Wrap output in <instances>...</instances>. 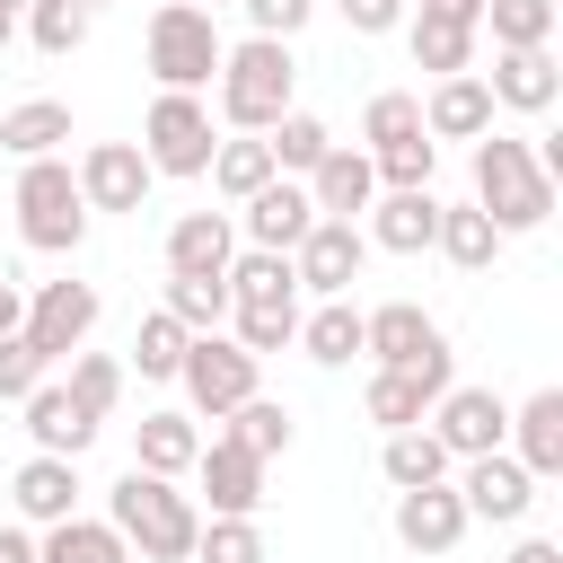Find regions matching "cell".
I'll list each match as a JSON object with an SVG mask.
<instances>
[{
    "instance_id": "cell-26",
    "label": "cell",
    "mask_w": 563,
    "mask_h": 563,
    "mask_svg": "<svg viewBox=\"0 0 563 563\" xmlns=\"http://www.w3.org/2000/svg\"><path fill=\"white\" fill-rule=\"evenodd\" d=\"M62 141H70V106L62 97H26V106L0 114V150L9 158H62Z\"/></svg>"
},
{
    "instance_id": "cell-47",
    "label": "cell",
    "mask_w": 563,
    "mask_h": 563,
    "mask_svg": "<svg viewBox=\"0 0 563 563\" xmlns=\"http://www.w3.org/2000/svg\"><path fill=\"white\" fill-rule=\"evenodd\" d=\"M334 9H343L352 35H396L405 26V0H334Z\"/></svg>"
},
{
    "instance_id": "cell-3",
    "label": "cell",
    "mask_w": 563,
    "mask_h": 563,
    "mask_svg": "<svg viewBox=\"0 0 563 563\" xmlns=\"http://www.w3.org/2000/svg\"><path fill=\"white\" fill-rule=\"evenodd\" d=\"M475 211H484L501 238H528V229L554 220V176L537 167L528 141H510V132H484V141H475Z\"/></svg>"
},
{
    "instance_id": "cell-14",
    "label": "cell",
    "mask_w": 563,
    "mask_h": 563,
    "mask_svg": "<svg viewBox=\"0 0 563 563\" xmlns=\"http://www.w3.org/2000/svg\"><path fill=\"white\" fill-rule=\"evenodd\" d=\"M238 220H246V246L290 255V246L317 229V202H308V185H299V176H273L264 194H246V202H238Z\"/></svg>"
},
{
    "instance_id": "cell-5",
    "label": "cell",
    "mask_w": 563,
    "mask_h": 563,
    "mask_svg": "<svg viewBox=\"0 0 563 563\" xmlns=\"http://www.w3.org/2000/svg\"><path fill=\"white\" fill-rule=\"evenodd\" d=\"M18 238H26L35 255H79L88 202H79L70 158H26V167H18Z\"/></svg>"
},
{
    "instance_id": "cell-27",
    "label": "cell",
    "mask_w": 563,
    "mask_h": 563,
    "mask_svg": "<svg viewBox=\"0 0 563 563\" xmlns=\"http://www.w3.org/2000/svg\"><path fill=\"white\" fill-rule=\"evenodd\" d=\"M229 308H299V282H290V255H264V246H246V255H229Z\"/></svg>"
},
{
    "instance_id": "cell-22",
    "label": "cell",
    "mask_w": 563,
    "mask_h": 563,
    "mask_svg": "<svg viewBox=\"0 0 563 563\" xmlns=\"http://www.w3.org/2000/svg\"><path fill=\"white\" fill-rule=\"evenodd\" d=\"M431 229H440V194L431 185H413V194H378L369 202V246H387V255H422L431 246Z\"/></svg>"
},
{
    "instance_id": "cell-34",
    "label": "cell",
    "mask_w": 563,
    "mask_h": 563,
    "mask_svg": "<svg viewBox=\"0 0 563 563\" xmlns=\"http://www.w3.org/2000/svg\"><path fill=\"white\" fill-rule=\"evenodd\" d=\"M264 150H273V176H299V185H308V167L334 150V132H325L317 114H299V106H290V114L264 132Z\"/></svg>"
},
{
    "instance_id": "cell-15",
    "label": "cell",
    "mask_w": 563,
    "mask_h": 563,
    "mask_svg": "<svg viewBox=\"0 0 563 563\" xmlns=\"http://www.w3.org/2000/svg\"><path fill=\"white\" fill-rule=\"evenodd\" d=\"M194 475H202L211 519H255V510H264V457H246L238 440H202Z\"/></svg>"
},
{
    "instance_id": "cell-38",
    "label": "cell",
    "mask_w": 563,
    "mask_h": 563,
    "mask_svg": "<svg viewBox=\"0 0 563 563\" xmlns=\"http://www.w3.org/2000/svg\"><path fill=\"white\" fill-rule=\"evenodd\" d=\"M62 387H70V405H79L88 422H106L114 396H123V361H114V352H70V378H62Z\"/></svg>"
},
{
    "instance_id": "cell-1",
    "label": "cell",
    "mask_w": 563,
    "mask_h": 563,
    "mask_svg": "<svg viewBox=\"0 0 563 563\" xmlns=\"http://www.w3.org/2000/svg\"><path fill=\"white\" fill-rule=\"evenodd\" d=\"M106 528L141 554V563H194V537H202V510H194V493H176L167 475H123L114 493H106Z\"/></svg>"
},
{
    "instance_id": "cell-18",
    "label": "cell",
    "mask_w": 563,
    "mask_h": 563,
    "mask_svg": "<svg viewBox=\"0 0 563 563\" xmlns=\"http://www.w3.org/2000/svg\"><path fill=\"white\" fill-rule=\"evenodd\" d=\"M466 528H475V519H466L457 484H422V493H396V545H405V554H449Z\"/></svg>"
},
{
    "instance_id": "cell-33",
    "label": "cell",
    "mask_w": 563,
    "mask_h": 563,
    "mask_svg": "<svg viewBox=\"0 0 563 563\" xmlns=\"http://www.w3.org/2000/svg\"><path fill=\"white\" fill-rule=\"evenodd\" d=\"M493 53H545L554 44V0H484Z\"/></svg>"
},
{
    "instance_id": "cell-10",
    "label": "cell",
    "mask_w": 563,
    "mask_h": 563,
    "mask_svg": "<svg viewBox=\"0 0 563 563\" xmlns=\"http://www.w3.org/2000/svg\"><path fill=\"white\" fill-rule=\"evenodd\" d=\"M422 422H431V440H440V449L466 466V457H493V449H501V431H510V405H501L493 387H449V396H440Z\"/></svg>"
},
{
    "instance_id": "cell-17",
    "label": "cell",
    "mask_w": 563,
    "mask_h": 563,
    "mask_svg": "<svg viewBox=\"0 0 563 563\" xmlns=\"http://www.w3.org/2000/svg\"><path fill=\"white\" fill-rule=\"evenodd\" d=\"M9 501H18V519L26 528H62V519H79V457H26L18 475H9Z\"/></svg>"
},
{
    "instance_id": "cell-20",
    "label": "cell",
    "mask_w": 563,
    "mask_h": 563,
    "mask_svg": "<svg viewBox=\"0 0 563 563\" xmlns=\"http://www.w3.org/2000/svg\"><path fill=\"white\" fill-rule=\"evenodd\" d=\"M308 202H317V220H352V211H369L378 202V167H369V150H325L317 167H308Z\"/></svg>"
},
{
    "instance_id": "cell-21",
    "label": "cell",
    "mask_w": 563,
    "mask_h": 563,
    "mask_svg": "<svg viewBox=\"0 0 563 563\" xmlns=\"http://www.w3.org/2000/svg\"><path fill=\"white\" fill-rule=\"evenodd\" d=\"M501 440H510V457H519L537 484H554V475H563V387H537V396L510 413Z\"/></svg>"
},
{
    "instance_id": "cell-28",
    "label": "cell",
    "mask_w": 563,
    "mask_h": 563,
    "mask_svg": "<svg viewBox=\"0 0 563 563\" xmlns=\"http://www.w3.org/2000/svg\"><path fill=\"white\" fill-rule=\"evenodd\" d=\"M26 431H35V449H44V457H79V449L97 440V422H88V413L70 405V387H53V378L26 396Z\"/></svg>"
},
{
    "instance_id": "cell-52",
    "label": "cell",
    "mask_w": 563,
    "mask_h": 563,
    "mask_svg": "<svg viewBox=\"0 0 563 563\" xmlns=\"http://www.w3.org/2000/svg\"><path fill=\"white\" fill-rule=\"evenodd\" d=\"M9 35H18V18H9V9H0V53H9Z\"/></svg>"
},
{
    "instance_id": "cell-37",
    "label": "cell",
    "mask_w": 563,
    "mask_h": 563,
    "mask_svg": "<svg viewBox=\"0 0 563 563\" xmlns=\"http://www.w3.org/2000/svg\"><path fill=\"white\" fill-rule=\"evenodd\" d=\"M220 440H238L246 457H264V466H273V457L290 449V405H273V396H246V405L229 413V431H220Z\"/></svg>"
},
{
    "instance_id": "cell-53",
    "label": "cell",
    "mask_w": 563,
    "mask_h": 563,
    "mask_svg": "<svg viewBox=\"0 0 563 563\" xmlns=\"http://www.w3.org/2000/svg\"><path fill=\"white\" fill-rule=\"evenodd\" d=\"M0 9H9V18H26V9H35V0H0Z\"/></svg>"
},
{
    "instance_id": "cell-35",
    "label": "cell",
    "mask_w": 563,
    "mask_h": 563,
    "mask_svg": "<svg viewBox=\"0 0 563 563\" xmlns=\"http://www.w3.org/2000/svg\"><path fill=\"white\" fill-rule=\"evenodd\" d=\"M299 343H308L317 369H343V361L361 352V308H352V299H325L317 317H299Z\"/></svg>"
},
{
    "instance_id": "cell-50",
    "label": "cell",
    "mask_w": 563,
    "mask_h": 563,
    "mask_svg": "<svg viewBox=\"0 0 563 563\" xmlns=\"http://www.w3.org/2000/svg\"><path fill=\"white\" fill-rule=\"evenodd\" d=\"M510 563H563V545H554V537H519V545H510Z\"/></svg>"
},
{
    "instance_id": "cell-25",
    "label": "cell",
    "mask_w": 563,
    "mask_h": 563,
    "mask_svg": "<svg viewBox=\"0 0 563 563\" xmlns=\"http://www.w3.org/2000/svg\"><path fill=\"white\" fill-rule=\"evenodd\" d=\"M440 396H449V387H440V378H422V369H369V396H361V405H369V422H378V431H413Z\"/></svg>"
},
{
    "instance_id": "cell-51",
    "label": "cell",
    "mask_w": 563,
    "mask_h": 563,
    "mask_svg": "<svg viewBox=\"0 0 563 563\" xmlns=\"http://www.w3.org/2000/svg\"><path fill=\"white\" fill-rule=\"evenodd\" d=\"M0 563H35V528H0Z\"/></svg>"
},
{
    "instance_id": "cell-13",
    "label": "cell",
    "mask_w": 563,
    "mask_h": 563,
    "mask_svg": "<svg viewBox=\"0 0 563 563\" xmlns=\"http://www.w3.org/2000/svg\"><path fill=\"white\" fill-rule=\"evenodd\" d=\"M457 501H466V519H528L537 510V475L510 457V449H493V457H466V475H457Z\"/></svg>"
},
{
    "instance_id": "cell-6",
    "label": "cell",
    "mask_w": 563,
    "mask_h": 563,
    "mask_svg": "<svg viewBox=\"0 0 563 563\" xmlns=\"http://www.w3.org/2000/svg\"><path fill=\"white\" fill-rule=\"evenodd\" d=\"M211 150H220L211 106H202V97L158 88V97H150V114H141V158H150V176H211Z\"/></svg>"
},
{
    "instance_id": "cell-30",
    "label": "cell",
    "mask_w": 563,
    "mask_h": 563,
    "mask_svg": "<svg viewBox=\"0 0 563 563\" xmlns=\"http://www.w3.org/2000/svg\"><path fill=\"white\" fill-rule=\"evenodd\" d=\"M431 246H440L457 273H484V264L501 255V229H493L475 202H440V229H431Z\"/></svg>"
},
{
    "instance_id": "cell-16",
    "label": "cell",
    "mask_w": 563,
    "mask_h": 563,
    "mask_svg": "<svg viewBox=\"0 0 563 563\" xmlns=\"http://www.w3.org/2000/svg\"><path fill=\"white\" fill-rule=\"evenodd\" d=\"M238 255V220L229 211H185L167 229V282H220Z\"/></svg>"
},
{
    "instance_id": "cell-49",
    "label": "cell",
    "mask_w": 563,
    "mask_h": 563,
    "mask_svg": "<svg viewBox=\"0 0 563 563\" xmlns=\"http://www.w3.org/2000/svg\"><path fill=\"white\" fill-rule=\"evenodd\" d=\"M18 325H26V290H18V282H0V334H18Z\"/></svg>"
},
{
    "instance_id": "cell-31",
    "label": "cell",
    "mask_w": 563,
    "mask_h": 563,
    "mask_svg": "<svg viewBox=\"0 0 563 563\" xmlns=\"http://www.w3.org/2000/svg\"><path fill=\"white\" fill-rule=\"evenodd\" d=\"M378 466H387V484H396V493H422V484H449V466H457V457H449V449L413 422V431H387Z\"/></svg>"
},
{
    "instance_id": "cell-12",
    "label": "cell",
    "mask_w": 563,
    "mask_h": 563,
    "mask_svg": "<svg viewBox=\"0 0 563 563\" xmlns=\"http://www.w3.org/2000/svg\"><path fill=\"white\" fill-rule=\"evenodd\" d=\"M88 325H97V290L88 282H44L35 299H26V343L44 352V361H62V352H79L88 343Z\"/></svg>"
},
{
    "instance_id": "cell-24",
    "label": "cell",
    "mask_w": 563,
    "mask_h": 563,
    "mask_svg": "<svg viewBox=\"0 0 563 563\" xmlns=\"http://www.w3.org/2000/svg\"><path fill=\"white\" fill-rule=\"evenodd\" d=\"M194 457H202V431H194V413H141V431H132V466L141 475H194Z\"/></svg>"
},
{
    "instance_id": "cell-11",
    "label": "cell",
    "mask_w": 563,
    "mask_h": 563,
    "mask_svg": "<svg viewBox=\"0 0 563 563\" xmlns=\"http://www.w3.org/2000/svg\"><path fill=\"white\" fill-rule=\"evenodd\" d=\"M70 176H79V202H88V211H141V202H150V158H141V141H97Z\"/></svg>"
},
{
    "instance_id": "cell-55",
    "label": "cell",
    "mask_w": 563,
    "mask_h": 563,
    "mask_svg": "<svg viewBox=\"0 0 563 563\" xmlns=\"http://www.w3.org/2000/svg\"><path fill=\"white\" fill-rule=\"evenodd\" d=\"M79 9H88V18H97V9H106V0H79Z\"/></svg>"
},
{
    "instance_id": "cell-36",
    "label": "cell",
    "mask_w": 563,
    "mask_h": 563,
    "mask_svg": "<svg viewBox=\"0 0 563 563\" xmlns=\"http://www.w3.org/2000/svg\"><path fill=\"white\" fill-rule=\"evenodd\" d=\"M211 185H220L229 202H246V194H264V185H273V150H264L255 132H238V141H220V150H211Z\"/></svg>"
},
{
    "instance_id": "cell-4",
    "label": "cell",
    "mask_w": 563,
    "mask_h": 563,
    "mask_svg": "<svg viewBox=\"0 0 563 563\" xmlns=\"http://www.w3.org/2000/svg\"><path fill=\"white\" fill-rule=\"evenodd\" d=\"M150 70H158V88H176V97H202L211 79H220V26H211V9H194V0H167V9H150Z\"/></svg>"
},
{
    "instance_id": "cell-7",
    "label": "cell",
    "mask_w": 563,
    "mask_h": 563,
    "mask_svg": "<svg viewBox=\"0 0 563 563\" xmlns=\"http://www.w3.org/2000/svg\"><path fill=\"white\" fill-rule=\"evenodd\" d=\"M361 352H369L378 369H422V378L457 387V378H449V334H440V317H431V308H413V299L361 308Z\"/></svg>"
},
{
    "instance_id": "cell-43",
    "label": "cell",
    "mask_w": 563,
    "mask_h": 563,
    "mask_svg": "<svg viewBox=\"0 0 563 563\" xmlns=\"http://www.w3.org/2000/svg\"><path fill=\"white\" fill-rule=\"evenodd\" d=\"M185 325L158 308V317H141V334H132V361H141V378H176V361H185Z\"/></svg>"
},
{
    "instance_id": "cell-23",
    "label": "cell",
    "mask_w": 563,
    "mask_h": 563,
    "mask_svg": "<svg viewBox=\"0 0 563 563\" xmlns=\"http://www.w3.org/2000/svg\"><path fill=\"white\" fill-rule=\"evenodd\" d=\"M493 106H510V114H545L554 97H563V70H554V53H493Z\"/></svg>"
},
{
    "instance_id": "cell-32",
    "label": "cell",
    "mask_w": 563,
    "mask_h": 563,
    "mask_svg": "<svg viewBox=\"0 0 563 563\" xmlns=\"http://www.w3.org/2000/svg\"><path fill=\"white\" fill-rule=\"evenodd\" d=\"M35 563H132V545L106 519H62V528L35 537Z\"/></svg>"
},
{
    "instance_id": "cell-2",
    "label": "cell",
    "mask_w": 563,
    "mask_h": 563,
    "mask_svg": "<svg viewBox=\"0 0 563 563\" xmlns=\"http://www.w3.org/2000/svg\"><path fill=\"white\" fill-rule=\"evenodd\" d=\"M220 114L211 123H229V132H273L282 114H290V88H299V62H290V44H273V35H246V44H229L220 53Z\"/></svg>"
},
{
    "instance_id": "cell-44",
    "label": "cell",
    "mask_w": 563,
    "mask_h": 563,
    "mask_svg": "<svg viewBox=\"0 0 563 563\" xmlns=\"http://www.w3.org/2000/svg\"><path fill=\"white\" fill-rule=\"evenodd\" d=\"M194 563H264V528L255 519H202Z\"/></svg>"
},
{
    "instance_id": "cell-40",
    "label": "cell",
    "mask_w": 563,
    "mask_h": 563,
    "mask_svg": "<svg viewBox=\"0 0 563 563\" xmlns=\"http://www.w3.org/2000/svg\"><path fill=\"white\" fill-rule=\"evenodd\" d=\"M413 132H422V97L378 88V97H369V114H361V141H369V150H396V141H413Z\"/></svg>"
},
{
    "instance_id": "cell-19",
    "label": "cell",
    "mask_w": 563,
    "mask_h": 563,
    "mask_svg": "<svg viewBox=\"0 0 563 563\" xmlns=\"http://www.w3.org/2000/svg\"><path fill=\"white\" fill-rule=\"evenodd\" d=\"M493 88H484V70H457V79H431V97H422V132L431 141H484L493 132Z\"/></svg>"
},
{
    "instance_id": "cell-48",
    "label": "cell",
    "mask_w": 563,
    "mask_h": 563,
    "mask_svg": "<svg viewBox=\"0 0 563 563\" xmlns=\"http://www.w3.org/2000/svg\"><path fill=\"white\" fill-rule=\"evenodd\" d=\"M413 18H457V26H484V0H405Z\"/></svg>"
},
{
    "instance_id": "cell-42",
    "label": "cell",
    "mask_w": 563,
    "mask_h": 563,
    "mask_svg": "<svg viewBox=\"0 0 563 563\" xmlns=\"http://www.w3.org/2000/svg\"><path fill=\"white\" fill-rule=\"evenodd\" d=\"M229 325H238L229 343H238V352H255V361H264V352H282V343H299V308H229Z\"/></svg>"
},
{
    "instance_id": "cell-45",
    "label": "cell",
    "mask_w": 563,
    "mask_h": 563,
    "mask_svg": "<svg viewBox=\"0 0 563 563\" xmlns=\"http://www.w3.org/2000/svg\"><path fill=\"white\" fill-rule=\"evenodd\" d=\"M44 369H53V361H44L26 334H0V396H9V405H26V396L44 387Z\"/></svg>"
},
{
    "instance_id": "cell-29",
    "label": "cell",
    "mask_w": 563,
    "mask_h": 563,
    "mask_svg": "<svg viewBox=\"0 0 563 563\" xmlns=\"http://www.w3.org/2000/svg\"><path fill=\"white\" fill-rule=\"evenodd\" d=\"M405 44H413V70H431V79L475 70V26H457V18H405Z\"/></svg>"
},
{
    "instance_id": "cell-46",
    "label": "cell",
    "mask_w": 563,
    "mask_h": 563,
    "mask_svg": "<svg viewBox=\"0 0 563 563\" xmlns=\"http://www.w3.org/2000/svg\"><path fill=\"white\" fill-rule=\"evenodd\" d=\"M238 9H246V26H255V35L290 44V35L308 26V9H317V0H238Z\"/></svg>"
},
{
    "instance_id": "cell-39",
    "label": "cell",
    "mask_w": 563,
    "mask_h": 563,
    "mask_svg": "<svg viewBox=\"0 0 563 563\" xmlns=\"http://www.w3.org/2000/svg\"><path fill=\"white\" fill-rule=\"evenodd\" d=\"M88 26H97V18H88L79 0H35V9H26V35H35V53H53V62H62V53H79V44H88Z\"/></svg>"
},
{
    "instance_id": "cell-54",
    "label": "cell",
    "mask_w": 563,
    "mask_h": 563,
    "mask_svg": "<svg viewBox=\"0 0 563 563\" xmlns=\"http://www.w3.org/2000/svg\"><path fill=\"white\" fill-rule=\"evenodd\" d=\"M194 9H238V0H194Z\"/></svg>"
},
{
    "instance_id": "cell-41",
    "label": "cell",
    "mask_w": 563,
    "mask_h": 563,
    "mask_svg": "<svg viewBox=\"0 0 563 563\" xmlns=\"http://www.w3.org/2000/svg\"><path fill=\"white\" fill-rule=\"evenodd\" d=\"M167 317H176L185 334H220V317H229V282H167Z\"/></svg>"
},
{
    "instance_id": "cell-8",
    "label": "cell",
    "mask_w": 563,
    "mask_h": 563,
    "mask_svg": "<svg viewBox=\"0 0 563 563\" xmlns=\"http://www.w3.org/2000/svg\"><path fill=\"white\" fill-rule=\"evenodd\" d=\"M255 378H264V361H255V352H238L229 334H194V343H185V361H176V387H185V405H194L202 422H229L246 396H264Z\"/></svg>"
},
{
    "instance_id": "cell-9",
    "label": "cell",
    "mask_w": 563,
    "mask_h": 563,
    "mask_svg": "<svg viewBox=\"0 0 563 563\" xmlns=\"http://www.w3.org/2000/svg\"><path fill=\"white\" fill-rule=\"evenodd\" d=\"M361 255H369L361 220H317V229L290 246V282H299V290H317V299H343V290L361 282Z\"/></svg>"
}]
</instances>
